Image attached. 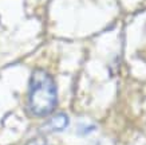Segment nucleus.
Masks as SVG:
<instances>
[{"mask_svg": "<svg viewBox=\"0 0 146 145\" xmlns=\"http://www.w3.org/2000/svg\"><path fill=\"white\" fill-rule=\"evenodd\" d=\"M56 85L47 71L38 69L32 73L28 88V110L35 117L51 114L56 106Z\"/></svg>", "mask_w": 146, "mask_h": 145, "instance_id": "obj_1", "label": "nucleus"}, {"mask_svg": "<svg viewBox=\"0 0 146 145\" xmlns=\"http://www.w3.org/2000/svg\"><path fill=\"white\" fill-rule=\"evenodd\" d=\"M67 125H68V117L63 113H59V114L51 117L44 124L43 129H46L47 132H62L67 128Z\"/></svg>", "mask_w": 146, "mask_h": 145, "instance_id": "obj_2", "label": "nucleus"}, {"mask_svg": "<svg viewBox=\"0 0 146 145\" xmlns=\"http://www.w3.org/2000/svg\"><path fill=\"white\" fill-rule=\"evenodd\" d=\"M27 145H50V144L44 140V138H40V137H38V138H34V140H31Z\"/></svg>", "mask_w": 146, "mask_h": 145, "instance_id": "obj_3", "label": "nucleus"}]
</instances>
